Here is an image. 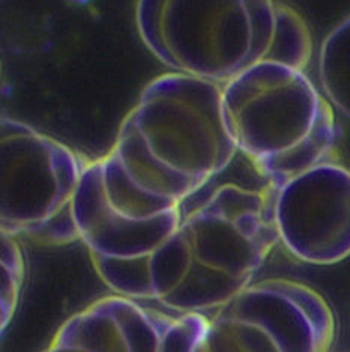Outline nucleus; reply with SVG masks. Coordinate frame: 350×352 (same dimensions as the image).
Segmentation results:
<instances>
[{
	"mask_svg": "<svg viewBox=\"0 0 350 352\" xmlns=\"http://www.w3.org/2000/svg\"><path fill=\"white\" fill-rule=\"evenodd\" d=\"M25 273V258L17 239L2 234V333H5L17 310Z\"/></svg>",
	"mask_w": 350,
	"mask_h": 352,
	"instance_id": "obj_10",
	"label": "nucleus"
},
{
	"mask_svg": "<svg viewBox=\"0 0 350 352\" xmlns=\"http://www.w3.org/2000/svg\"><path fill=\"white\" fill-rule=\"evenodd\" d=\"M86 164L73 149L17 119L0 121V230L43 245L80 239L75 199Z\"/></svg>",
	"mask_w": 350,
	"mask_h": 352,
	"instance_id": "obj_6",
	"label": "nucleus"
},
{
	"mask_svg": "<svg viewBox=\"0 0 350 352\" xmlns=\"http://www.w3.org/2000/svg\"><path fill=\"white\" fill-rule=\"evenodd\" d=\"M319 73L326 97L334 107L350 119V17L325 38Z\"/></svg>",
	"mask_w": 350,
	"mask_h": 352,
	"instance_id": "obj_9",
	"label": "nucleus"
},
{
	"mask_svg": "<svg viewBox=\"0 0 350 352\" xmlns=\"http://www.w3.org/2000/svg\"><path fill=\"white\" fill-rule=\"evenodd\" d=\"M174 319L137 300L110 295L67 319L41 352H163Z\"/></svg>",
	"mask_w": 350,
	"mask_h": 352,
	"instance_id": "obj_8",
	"label": "nucleus"
},
{
	"mask_svg": "<svg viewBox=\"0 0 350 352\" xmlns=\"http://www.w3.org/2000/svg\"><path fill=\"white\" fill-rule=\"evenodd\" d=\"M280 243L312 265H336L350 256V170L325 162L275 193Z\"/></svg>",
	"mask_w": 350,
	"mask_h": 352,
	"instance_id": "obj_7",
	"label": "nucleus"
},
{
	"mask_svg": "<svg viewBox=\"0 0 350 352\" xmlns=\"http://www.w3.org/2000/svg\"><path fill=\"white\" fill-rule=\"evenodd\" d=\"M236 143L217 83L178 73L152 80L115 146L86 164L75 199L95 271L139 259L182 220V202L226 170Z\"/></svg>",
	"mask_w": 350,
	"mask_h": 352,
	"instance_id": "obj_1",
	"label": "nucleus"
},
{
	"mask_svg": "<svg viewBox=\"0 0 350 352\" xmlns=\"http://www.w3.org/2000/svg\"><path fill=\"white\" fill-rule=\"evenodd\" d=\"M143 44L173 73L227 85L261 62L304 71L312 35L280 0H137Z\"/></svg>",
	"mask_w": 350,
	"mask_h": 352,
	"instance_id": "obj_3",
	"label": "nucleus"
},
{
	"mask_svg": "<svg viewBox=\"0 0 350 352\" xmlns=\"http://www.w3.org/2000/svg\"><path fill=\"white\" fill-rule=\"evenodd\" d=\"M275 193L222 186L148 253L100 277L117 295L179 315L217 310L253 285L280 243Z\"/></svg>",
	"mask_w": 350,
	"mask_h": 352,
	"instance_id": "obj_2",
	"label": "nucleus"
},
{
	"mask_svg": "<svg viewBox=\"0 0 350 352\" xmlns=\"http://www.w3.org/2000/svg\"><path fill=\"white\" fill-rule=\"evenodd\" d=\"M336 316L312 287L288 278L253 283L224 306L178 315L163 352H329Z\"/></svg>",
	"mask_w": 350,
	"mask_h": 352,
	"instance_id": "obj_5",
	"label": "nucleus"
},
{
	"mask_svg": "<svg viewBox=\"0 0 350 352\" xmlns=\"http://www.w3.org/2000/svg\"><path fill=\"white\" fill-rule=\"evenodd\" d=\"M222 113L237 151L275 190L325 163L336 146L329 102L285 63L261 62L224 85Z\"/></svg>",
	"mask_w": 350,
	"mask_h": 352,
	"instance_id": "obj_4",
	"label": "nucleus"
}]
</instances>
